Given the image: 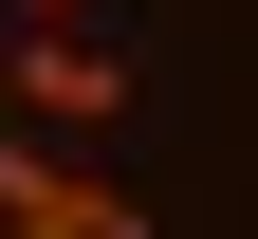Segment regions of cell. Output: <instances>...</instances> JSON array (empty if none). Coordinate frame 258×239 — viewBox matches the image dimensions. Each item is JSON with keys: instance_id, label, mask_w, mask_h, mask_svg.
<instances>
[{"instance_id": "1", "label": "cell", "mask_w": 258, "mask_h": 239, "mask_svg": "<svg viewBox=\"0 0 258 239\" xmlns=\"http://www.w3.org/2000/svg\"><path fill=\"white\" fill-rule=\"evenodd\" d=\"M0 239H148V202L111 166H74V129L0 111Z\"/></svg>"}, {"instance_id": "2", "label": "cell", "mask_w": 258, "mask_h": 239, "mask_svg": "<svg viewBox=\"0 0 258 239\" xmlns=\"http://www.w3.org/2000/svg\"><path fill=\"white\" fill-rule=\"evenodd\" d=\"M0 111H37V129H111L129 111V74H111V37H92V19H0Z\"/></svg>"}, {"instance_id": "3", "label": "cell", "mask_w": 258, "mask_h": 239, "mask_svg": "<svg viewBox=\"0 0 258 239\" xmlns=\"http://www.w3.org/2000/svg\"><path fill=\"white\" fill-rule=\"evenodd\" d=\"M0 19H92V0H0Z\"/></svg>"}]
</instances>
